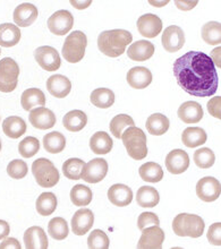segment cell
Returning a JSON list of instances; mask_svg holds the SVG:
<instances>
[{"label": "cell", "mask_w": 221, "mask_h": 249, "mask_svg": "<svg viewBox=\"0 0 221 249\" xmlns=\"http://www.w3.org/2000/svg\"><path fill=\"white\" fill-rule=\"evenodd\" d=\"M74 26V17L68 10H58L48 19V27L55 36H65Z\"/></svg>", "instance_id": "9c48e42d"}, {"label": "cell", "mask_w": 221, "mask_h": 249, "mask_svg": "<svg viewBox=\"0 0 221 249\" xmlns=\"http://www.w3.org/2000/svg\"><path fill=\"white\" fill-rule=\"evenodd\" d=\"M29 119L30 123L33 124V127L41 130L50 129L56 124L55 113L51 110L44 108V107H39V108L31 110Z\"/></svg>", "instance_id": "2e32d148"}, {"label": "cell", "mask_w": 221, "mask_h": 249, "mask_svg": "<svg viewBox=\"0 0 221 249\" xmlns=\"http://www.w3.org/2000/svg\"><path fill=\"white\" fill-rule=\"evenodd\" d=\"M154 54V46L150 41L140 40L130 44L127 50V56L134 61H146Z\"/></svg>", "instance_id": "7402d4cb"}, {"label": "cell", "mask_w": 221, "mask_h": 249, "mask_svg": "<svg viewBox=\"0 0 221 249\" xmlns=\"http://www.w3.org/2000/svg\"><path fill=\"white\" fill-rule=\"evenodd\" d=\"M208 240L215 246H221V223H213L211 227L209 228L208 231Z\"/></svg>", "instance_id": "7dc6e473"}, {"label": "cell", "mask_w": 221, "mask_h": 249, "mask_svg": "<svg viewBox=\"0 0 221 249\" xmlns=\"http://www.w3.org/2000/svg\"><path fill=\"white\" fill-rule=\"evenodd\" d=\"M94 223V215L89 209H81L75 212L72 219V230L76 236L88 233Z\"/></svg>", "instance_id": "e0dca14e"}, {"label": "cell", "mask_w": 221, "mask_h": 249, "mask_svg": "<svg viewBox=\"0 0 221 249\" xmlns=\"http://www.w3.org/2000/svg\"><path fill=\"white\" fill-rule=\"evenodd\" d=\"M132 126H134V120L132 117L127 115H118L110 123V130H111V134L113 136L120 140L124 133V129Z\"/></svg>", "instance_id": "60d3db41"}, {"label": "cell", "mask_w": 221, "mask_h": 249, "mask_svg": "<svg viewBox=\"0 0 221 249\" xmlns=\"http://www.w3.org/2000/svg\"><path fill=\"white\" fill-rule=\"evenodd\" d=\"M220 106H221V98L217 96V98H212L208 102V111L211 116L215 118H221V111H220Z\"/></svg>", "instance_id": "c3c4849f"}, {"label": "cell", "mask_w": 221, "mask_h": 249, "mask_svg": "<svg viewBox=\"0 0 221 249\" xmlns=\"http://www.w3.org/2000/svg\"><path fill=\"white\" fill-rule=\"evenodd\" d=\"M92 1H86V2H78V1H71V5L74 6L77 9H85L86 7L91 5Z\"/></svg>", "instance_id": "db71d44e"}, {"label": "cell", "mask_w": 221, "mask_h": 249, "mask_svg": "<svg viewBox=\"0 0 221 249\" xmlns=\"http://www.w3.org/2000/svg\"><path fill=\"white\" fill-rule=\"evenodd\" d=\"M108 198L110 203L115 206H127L133 200V192L129 186L123 184H116L110 187L108 190Z\"/></svg>", "instance_id": "44dd1931"}, {"label": "cell", "mask_w": 221, "mask_h": 249, "mask_svg": "<svg viewBox=\"0 0 221 249\" xmlns=\"http://www.w3.org/2000/svg\"><path fill=\"white\" fill-rule=\"evenodd\" d=\"M174 76L177 84L188 94L208 98L219 86L218 72L208 54L189 51L174 62Z\"/></svg>", "instance_id": "6da1fadb"}, {"label": "cell", "mask_w": 221, "mask_h": 249, "mask_svg": "<svg viewBox=\"0 0 221 249\" xmlns=\"http://www.w3.org/2000/svg\"><path fill=\"white\" fill-rule=\"evenodd\" d=\"M19 67L12 58L0 60V92L9 93L16 89L18 83Z\"/></svg>", "instance_id": "52a82bcc"}, {"label": "cell", "mask_w": 221, "mask_h": 249, "mask_svg": "<svg viewBox=\"0 0 221 249\" xmlns=\"http://www.w3.org/2000/svg\"><path fill=\"white\" fill-rule=\"evenodd\" d=\"M86 46H88V37L85 34L81 31H74L65 40L63 56L66 61L71 64H76L84 57Z\"/></svg>", "instance_id": "8992f818"}, {"label": "cell", "mask_w": 221, "mask_h": 249, "mask_svg": "<svg viewBox=\"0 0 221 249\" xmlns=\"http://www.w3.org/2000/svg\"><path fill=\"white\" fill-rule=\"evenodd\" d=\"M84 165L85 162L82 161L81 159H68L63 164V174L65 177L71 179V180H78V179H81V175Z\"/></svg>", "instance_id": "f35d334b"}, {"label": "cell", "mask_w": 221, "mask_h": 249, "mask_svg": "<svg viewBox=\"0 0 221 249\" xmlns=\"http://www.w3.org/2000/svg\"><path fill=\"white\" fill-rule=\"evenodd\" d=\"M32 174L37 185L43 188H51L59 181V172L57 168L46 158H40L33 162Z\"/></svg>", "instance_id": "5b68a950"}, {"label": "cell", "mask_w": 221, "mask_h": 249, "mask_svg": "<svg viewBox=\"0 0 221 249\" xmlns=\"http://www.w3.org/2000/svg\"><path fill=\"white\" fill-rule=\"evenodd\" d=\"M221 185L218 179L213 177H204L200 179L196 184V195L203 202H215L220 197Z\"/></svg>", "instance_id": "8fae6325"}, {"label": "cell", "mask_w": 221, "mask_h": 249, "mask_svg": "<svg viewBox=\"0 0 221 249\" xmlns=\"http://www.w3.org/2000/svg\"><path fill=\"white\" fill-rule=\"evenodd\" d=\"M86 124H88V116L82 110H73V111L67 112L63 119L64 127L74 133L82 130L86 126Z\"/></svg>", "instance_id": "f1b7e54d"}, {"label": "cell", "mask_w": 221, "mask_h": 249, "mask_svg": "<svg viewBox=\"0 0 221 249\" xmlns=\"http://www.w3.org/2000/svg\"><path fill=\"white\" fill-rule=\"evenodd\" d=\"M122 140L130 158L137 161L146 159L147 155V136L141 128L129 127L123 133Z\"/></svg>", "instance_id": "3957f363"}, {"label": "cell", "mask_w": 221, "mask_h": 249, "mask_svg": "<svg viewBox=\"0 0 221 249\" xmlns=\"http://www.w3.org/2000/svg\"><path fill=\"white\" fill-rule=\"evenodd\" d=\"M29 168L22 160H13L7 165V174L13 179H23L27 175Z\"/></svg>", "instance_id": "f6af8a7d"}, {"label": "cell", "mask_w": 221, "mask_h": 249, "mask_svg": "<svg viewBox=\"0 0 221 249\" xmlns=\"http://www.w3.org/2000/svg\"><path fill=\"white\" fill-rule=\"evenodd\" d=\"M109 245V238L102 230H93L88 238V246L91 249H107Z\"/></svg>", "instance_id": "ee69618b"}, {"label": "cell", "mask_w": 221, "mask_h": 249, "mask_svg": "<svg viewBox=\"0 0 221 249\" xmlns=\"http://www.w3.org/2000/svg\"><path fill=\"white\" fill-rule=\"evenodd\" d=\"M108 172V163L105 159H93L83 168L81 178L89 184H98L105 179Z\"/></svg>", "instance_id": "ba28073f"}, {"label": "cell", "mask_w": 221, "mask_h": 249, "mask_svg": "<svg viewBox=\"0 0 221 249\" xmlns=\"http://www.w3.org/2000/svg\"><path fill=\"white\" fill-rule=\"evenodd\" d=\"M37 18V9L32 3H22L14 10V22L20 27H27Z\"/></svg>", "instance_id": "ffe728a7"}, {"label": "cell", "mask_w": 221, "mask_h": 249, "mask_svg": "<svg viewBox=\"0 0 221 249\" xmlns=\"http://www.w3.org/2000/svg\"><path fill=\"white\" fill-rule=\"evenodd\" d=\"M36 206L40 215H51L57 209V197L54 193H42L37 197Z\"/></svg>", "instance_id": "836d02e7"}, {"label": "cell", "mask_w": 221, "mask_h": 249, "mask_svg": "<svg viewBox=\"0 0 221 249\" xmlns=\"http://www.w3.org/2000/svg\"><path fill=\"white\" fill-rule=\"evenodd\" d=\"M2 130L7 136L16 140L20 136H23L26 131V124L20 117H8L3 120Z\"/></svg>", "instance_id": "83f0119b"}, {"label": "cell", "mask_w": 221, "mask_h": 249, "mask_svg": "<svg viewBox=\"0 0 221 249\" xmlns=\"http://www.w3.org/2000/svg\"><path fill=\"white\" fill-rule=\"evenodd\" d=\"M113 142L109 134L106 131H98V133L93 134V136L90 140V147L93 153L98 155L108 154L112 150Z\"/></svg>", "instance_id": "d4e9b609"}, {"label": "cell", "mask_w": 221, "mask_h": 249, "mask_svg": "<svg viewBox=\"0 0 221 249\" xmlns=\"http://www.w3.org/2000/svg\"><path fill=\"white\" fill-rule=\"evenodd\" d=\"M166 167L172 175H181L189 167V157L184 150L176 148L169 152L166 158Z\"/></svg>", "instance_id": "5bb4252c"}, {"label": "cell", "mask_w": 221, "mask_h": 249, "mask_svg": "<svg viewBox=\"0 0 221 249\" xmlns=\"http://www.w3.org/2000/svg\"><path fill=\"white\" fill-rule=\"evenodd\" d=\"M160 196L158 190L150 186H143L136 193V202L141 207H154L159 204Z\"/></svg>", "instance_id": "1f68e13d"}, {"label": "cell", "mask_w": 221, "mask_h": 249, "mask_svg": "<svg viewBox=\"0 0 221 249\" xmlns=\"http://www.w3.org/2000/svg\"><path fill=\"white\" fill-rule=\"evenodd\" d=\"M159 223L160 221H159L158 215L152 212H144L137 219V227L140 230H143L148 226H159Z\"/></svg>", "instance_id": "bcb514c9"}, {"label": "cell", "mask_w": 221, "mask_h": 249, "mask_svg": "<svg viewBox=\"0 0 221 249\" xmlns=\"http://www.w3.org/2000/svg\"><path fill=\"white\" fill-rule=\"evenodd\" d=\"M92 196L91 189L84 185H76L71 190V200L75 206H88Z\"/></svg>", "instance_id": "74e56055"}, {"label": "cell", "mask_w": 221, "mask_h": 249, "mask_svg": "<svg viewBox=\"0 0 221 249\" xmlns=\"http://www.w3.org/2000/svg\"><path fill=\"white\" fill-rule=\"evenodd\" d=\"M140 177L142 180L147 182H159L164 179V170L158 163L154 162H147L143 165H141L139 170Z\"/></svg>", "instance_id": "d590c367"}, {"label": "cell", "mask_w": 221, "mask_h": 249, "mask_svg": "<svg viewBox=\"0 0 221 249\" xmlns=\"http://www.w3.org/2000/svg\"><path fill=\"white\" fill-rule=\"evenodd\" d=\"M127 83L130 88L142 89L152 83V74L146 67H134L127 72Z\"/></svg>", "instance_id": "cb8c5ba5"}, {"label": "cell", "mask_w": 221, "mask_h": 249, "mask_svg": "<svg viewBox=\"0 0 221 249\" xmlns=\"http://www.w3.org/2000/svg\"><path fill=\"white\" fill-rule=\"evenodd\" d=\"M91 103L100 109L110 108L115 103V94L109 89H96L91 93Z\"/></svg>", "instance_id": "e575fe53"}, {"label": "cell", "mask_w": 221, "mask_h": 249, "mask_svg": "<svg viewBox=\"0 0 221 249\" xmlns=\"http://www.w3.org/2000/svg\"><path fill=\"white\" fill-rule=\"evenodd\" d=\"M169 126H170L169 119L161 113H153L147 120V129L154 136H161L167 133Z\"/></svg>", "instance_id": "4dcf8cb0"}, {"label": "cell", "mask_w": 221, "mask_h": 249, "mask_svg": "<svg viewBox=\"0 0 221 249\" xmlns=\"http://www.w3.org/2000/svg\"><path fill=\"white\" fill-rule=\"evenodd\" d=\"M0 151H1V142H0Z\"/></svg>", "instance_id": "11a10c76"}, {"label": "cell", "mask_w": 221, "mask_h": 249, "mask_svg": "<svg viewBox=\"0 0 221 249\" xmlns=\"http://www.w3.org/2000/svg\"><path fill=\"white\" fill-rule=\"evenodd\" d=\"M34 58L41 68L47 71H55L60 68L61 61L58 51L53 47L43 46L34 51Z\"/></svg>", "instance_id": "30bf717a"}, {"label": "cell", "mask_w": 221, "mask_h": 249, "mask_svg": "<svg viewBox=\"0 0 221 249\" xmlns=\"http://www.w3.org/2000/svg\"><path fill=\"white\" fill-rule=\"evenodd\" d=\"M198 5V1H176V6L182 10H191Z\"/></svg>", "instance_id": "f907efd6"}, {"label": "cell", "mask_w": 221, "mask_h": 249, "mask_svg": "<svg viewBox=\"0 0 221 249\" xmlns=\"http://www.w3.org/2000/svg\"><path fill=\"white\" fill-rule=\"evenodd\" d=\"M177 115L179 119L185 124H198L202 120L204 112L200 103L187 101L179 107Z\"/></svg>", "instance_id": "d6986e66"}, {"label": "cell", "mask_w": 221, "mask_h": 249, "mask_svg": "<svg viewBox=\"0 0 221 249\" xmlns=\"http://www.w3.org/2000/svg\"><path fill=\"white\" fill-rule=\"evenodd\" d=\"M20 40V30L18 26L10 23L0 25V46L12 48L16 46Z\"/></svg>", "instance_id": "4316f807"}, {"label": "cell", "mask_w": 221, "mask_h": 249, "mask_svg": "<svg viewBox=\"0 0 221 249\" xmlns=\"http://www.w3.org/2000/svg\"><path fill=\"white\" fill-rule=\"evenodd\" d=\"M172 230L179 237L199 238L204 231V221L195 214H178L172 221Z\"/></svg>", "instance_id": "277c9868"}, {"label": "cell", "mask_w": 221, "mask_h": 249, "mask_svg": "<svg viewBox=\"0 0 221 249\" xmlns=\"http://www.w3.org/2000/svg\"><path fill=\"white\" fill-rule=\"evenodd\" d=\"M8 248H13V249H20L22 246H20L19 241L15 239V238H7L0 244V249H8Z\"/></svg>", "instance_id": "681fc988"}, {"label": "cell", "mask_w": 221, "mask_h": 249, "mask_svg": "<svg viewBox=\"0 0 221 249\" xmlns=\"http://www.w3.org/2000/svg\"><path fill=\"white\" fill-rule=\"evenodd\" d=\"M205 131L200 127H188L183 131L182 141L185 146L194 148L200 145L204 144L206 142Z\"/></svg>", "instance_id": "f546056e"}, {"label": "cell", "mask_w": 221, "mask_h": 249, "mask_svg": "<svg viewBox=\"0 0 221 249\" xmlns=\"http://www.w3.org/2000/svg\"><path fill=\"white\" fill-rule=\"evenodd\" d=\"M0 53H1V51H0Z\"/></svg>", "instance_id": "9f6ffc18"}, {"label": "cell", "mask_w": 221, "mask_h": 249, "mask_svg": "<svg viewBox=\"0 0 221 249\" xmlns=\"http://www.w3.org/2000/svg\"><path fill=\"white\" fill-rule=\"evenodd\" d=\"M165 241V232L159 226H151L142 230L137 248L140 249H160Z\"/></svg>", "instance_id": "4fadbf2b"}, {"label": "cell", "mask_w": 221, "mask_h": 249, "mask_svg": "<svg viewBox=\"0 0 221 249\" xmlns=\"http://www.w3.org/2000/svg\"><path fill=\"white\" fill-rule=\"evenodd\" d=\"M10 228L9 224L6 221L0 220V239H5V238L9 234Z\"/></svg>", "instance_id": "816d5d0a"}, {"label": "cell", "mask_w": 221, "mask_h": 249, "mask_svg": "<svg viewBox=\"0 0 221 249\" xmlns=\"http://www.w3.org/2000/svg\"><path fill=\"white\" fill-rule=\"evenodd\" d=\"M202 39L210 46H219L221 43V24L209 22L202 27Z\"/></svg>", "instance_id": "8d00e7d4"}, {"label": "cell", "mask_w": 221, "mask_h": 249, "mask_svg": "<svg viewBox=\"0 0 221 249\" xmlns=\"http://www.w3.org/2000/svg\"><path fill=\"white\" fill-rule=\"evenodd\" d=\"M137 29L141 36L147 39H153L162 31V20L153 14H146L137 20Z\"/></svg>", "instance_id": "9a60e30c"}, {"label": "cell", "mask_w": 221, "mask_h": 249, "mask_svg": "<svg viewBox=\"0 0 221 249\" xmlns=\"http://www.w3.org/2000/svg\"><path fill=\"white\" fill-rule=\"evenodd\" d=\"M20 105L26 111H31L37 107L46 105V96L39 89H27L20 96Z\"/></svg>", "instance_id": "484cf974"}, {"label": "cell", "mask_w": 221, "mask_h": 249, "mask_svg": "<svg viewBox=\"0 0 221 249\" xmlns=\"http://www.w3.org/2000/svg\"><path fill=\"white\" fill-rule=\"evenodd\" d=\"M194 162L200 169H209L215 164V153L209 147H202L194 152Z\"/></svg>", "instance_id": "b9f144b4"}, {"label": "cell", "mask_w": 221, "mask_h": 249, "mask_svg": "<svg viewBox=\"0 0 221 249\" xmlns=\"http://www.w3.org/2000/svg\"><path fill=\"white\" fill-rule=\"evenodd\" d=\"M48 232L54 239L64 240L65 238H67L68 232H70L66 220H64L63 217H55V219L50 220L49 224H48Z\"/></svg>", "instance_id": "ab89813d"}, {"label": "cell", "mask_w": 221, "mask_h": 249, "mask_svg": "<svg viewBox=\"0 0 221 249\" xmlns=\"http://www.w3.org/2000/svg\"><path fill=\"white\" fill-rule=\"evenodd\" d=\"M40 150V142L37 138L29 136L20 142L18 145V151L23 158H32Z\"/></svg>", "instance_id": "7bdbcfd3"}, {"label": "cell", "mask_w": 221, "mask_h": 249, "mask_svg": "<svg viewBox=\"0 0 221 249\" xmlns=\"http://www.w3.org/2000/svg\"><path fill=\"white\" fill-rule=\"evenodd\" d=\"M220 50H221V48L220 47H218L217 48V49H215L212 51V58H211V60L213 61V64H216L217 66H218V67L220 68L221 67V65H220V58H219V53H220Z\"/></svg>", "instance_id": "f5cc1de1"}, {"label": "cell", "mask_w": 221, "mask_h": 249, "mask_svg": "<svg viewBox=\"0 0 221 249\" xmlns=\"http://www.w3.org/2000/svg\"><path fill=\"white\" fill-rule=\"evenodd\" d=\"M24 243L27 249H47L48 238L40 227H31L24 233Z\"/></svg>", "instance_id": "603a6c76"}, {"label": "cell", "mask_w": 221, "mask_h": 249, "mask_svg": "<svg viewBox=\"0 0 221 249\" xmlns=\"http://www.w3.org/2000/svg\"><path fill=\"white\" fill-rule=\"evenodd\" d=\"M162 46L167 53H177L184 47L185 34L179 26L171 25L164 31L161 37Z\"/></svg>", "instance_id": "7c38bea8"}, {"label": "cell", "mask_w": 221, "mask_h": 249, "mask_svg": "<svg viewBox=\"0 0 221 249\" xmlns=\"http://www.w3.org/2000/svg\"><path fill=\"white\" fill-rule=\"evenodd\" d=\"M133 36L126 30L105 31L98 37V48L103 54L117 58L125 53L126 47L132 43Z\"/></svg>", "instance_id": "7a4b0ae2"}, {"label": "cell", "mask_w": 221, "mask_h": 249, "mask_svg": "<svg viewBox=\"0 0 221 249\" xmlns=\"http://www.w3.org/2000/svg\"><path fill=\"white\" fill-rule=\"evenodd\" d=\"M47 89L51 95L55 98L63 99L71 93L72 83L66 76L54 75L50 76L47 81Z\"/></svg>", "instance_id": "ac0fdd59"}, {"label": "cell", "mask_w": 221, "mask_h": 249, "mask_svg": "<svg viewBox=\"0 0 221 249\" xmlns=\"http://www.w3.org/2000/svg\"><path fill=\"white\" fill-rule=\"evenodd\" d=\"M43 146L49 153H60L66 147V138L59 131H51L43 137Z\"/></svg>", "instance_id": "d6a6232c"}]
</instances>
